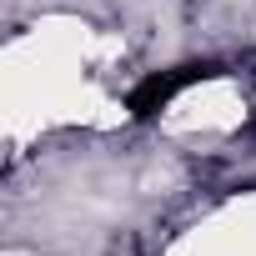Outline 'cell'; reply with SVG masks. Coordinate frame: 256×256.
I'll return each mask as SVG.
<instances>
[{
    "label": "cell",
    "instance_id": "cell-1",
    "mask_svg": "<svg viewBox=\"0 0 256 256\" xmlns=\"http://www.w3.org/2000/svg\"><path fill=\"white\" fill-rule=\"evenodd\" d=\"M216 70H221L216 60H191V66H176V70L146 76V80L131 90V116H136V120H151L156 110H166V106L176 100V90H186L191 80H206V76H216Z\"/></svg>",
    "mask_w": 256,
    "mask_h": 256
}]
</instances>
